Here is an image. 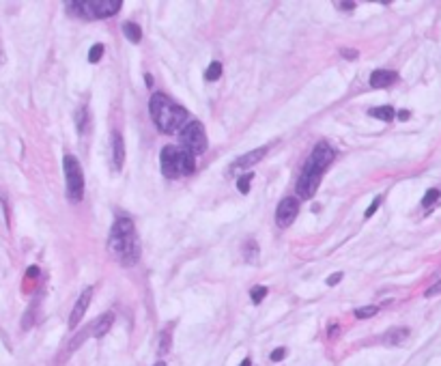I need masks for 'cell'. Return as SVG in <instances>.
<instances>
[{
    "label": "cell",
    "mask_w": 441,
    "mask_h": 366,
    "mask_svg": "<svg viewBox=\"0 0 441 366\" xmlns=\"http://www.w3.org/2000/svg\"><path fill=\"white\" fill-rule=\"evenodd\" d=\"M108 250L123 265H134L138 261V237L134 222L129 218H118L114 222L110 237H108Z\"/></svg>",
    "instance_id": "6da1fadb"
},
{
    "label": "cell",
    "mask_w": 441,
    "mask_h": 366,
    "mask_svg": "<svg viewBox=\"0 0 441 366\" xmlns=\"http://www.w3.org/2000/svg\"><path fill=\"white\" fill-rule=\"evenodd\" d=\"M149 112L153 117V123L159 127V132L173 134L176 129L185 127L190 121V114L185 108H181L179 103H174L170 97H166L164 93H155L149 102Z\"/></svg>",
    "instance_id": "7a4b0ae2"
},
{
    "label": "cell",
    "mask_w": 441,
    "mask_h": 366,
    "mask_svg": "<svg viewBox=\"0 0 441 366\" xmlns=\"http://www.w3.org/2000/svg\"><path fill=\"white\" fill-rule=\"evenodd\" d=\"M69 9H74L88 20H99V18H110L118 13L123 7L121 0H84V2H69Z\"/></svg>",
    "instance_id": "3957f363"
},
{
    "label": "cell",
    "mask_w": 441,
    "mask_h": 366,
    "mask_svg": "<svg viewBox=\"0 0 441 366\" xmlns=\"http://www.w3.org/2000/svg\"><path fill=\"white\" fill-rule=\"evenodd\" d=\"M63 168H65V181H67V196H69L71 203H80L82 196H84V175H82L80 162L74 155H65Z\"/></svg>",
    "instance_id": "277c9868"
},
{
    "label": "cell",
    "mask_w": 441,
    "mask_h": 366,
    "mask_svg": "<svg viewBox=\"0 0 441 366\" xmlns=\"http://www.w3.org/2000/svg\"><path fill=\"white\" fill-rule=\"evenodd\" d=\"M181 142H183L185 149L192 151L194 155L205 153L207 151V134H205L202 123L192 121V123L185 125L183 132H181Z\"/></svg>",
    "instance_id": "5b68a950"
},
{
    "label": "cell",
    "mask_w": 441,
    "mask_h": 366,
    "mask_svg": "<svg viewBox=\"0 0 441 366\" xmlns=\"http://www.w3.org/2000/svg\"><path fill=\"white\" fill-rule=\"evenodd\" d=\"M321 177H323V170L304 166L302 177L297 179V194L302 198H312L316 194V187H319V183H321Z\"/></svg>",
    "instance_id": "8992f818"
},
{
    "label": "cell",
    "mask_w": 441,
    "mask_h": 366,
    "mask_svg": "<svg viewBox=\"0 0 441 366\" xmlns=\"http://www.w3.org/2000/svg\"><path fill=\"white\" fill-rule=\"evenodd\" d=\"M334 158H336V151H334V146H331L329 142H319L312 149V153H310V160L306 162V166H310V168H316V170H323L325 172V168L334 162Z\"/></svg>",
    "instance_id": "52a82bcc"
},
{
    "label": "cell",
    "mask_w": 441,
    "mask_h": 366,
    "mask_svg": "<svg viewBox=\"0 0 441 366\" xmlns=\"http://www.w3.org/2000/svg\"><path fill=\"white\" fill-rule=\"evenodd\" d=\"M299 213V203L297 198H282L280 201V205L276 209V222L280 228H287L290 226V224L295 222V218H297Z\"/></svg>",
    "instance_id": "ba28073f"
},
{
    "label": "cell",
    "mask_w": 441,
    "mask_h": 366,
    "mask_svg": "<svg viewBox=\"0 0 441 366\" xmlns=\"http://www.w3.org/2000/svg\"><path fill=\"white\" fill-rule=\"evenodd\" d=\"M162 172L170 179H176L179 175V149L176 146H164L162 149Z\"/></svg>",
    "instance_id": "9c48e42d"
},
{
    "label": "cell",
    "mask_w": 441,
    "mask_h": 366,
    "mask_svg": "<svg viewBox=\"0 0 441 366\" xmlns=\"http://www.w3.org/2000/svg\"><path fill=\"white\" fill-rule=\"evenodd\" d=\"M91 297H93V289H91V286L82 291V295L77 297L74 310H71V315H69V327H71V329L77 327V323H80L82 319H84V312L88 310V304H91Z\"/></svg>",
    "instance_id": "30bf717a"
},
{
    "label": "cell",
    "mask_w": 441,
    "mask_h": 366,
    "mask_svg": "<svg viewBox=\"0 0 441 366\" xmlns=\"http://www.w3.org/2000/svg\"><path fill=\"white\" fill-rule=\"evenodd\" d=\"M269 151V146H261V149H254V151H250V153H246L243 155V158H239V160H235L230 164V170L232 175H235V172H239V170H246V168H252L254 164H256V162H261L263 158H265V153H267Z\"/></svg>",
    "instance_id": "8fae6325"
},
{
    "label": "cell",
    "mask_w": 441,
    "mask_h": 366,
    "mask_svg": "<svg viewBox=\"0 0 441 366\" xmlns=\"http://www.w3.org/2000/svg\"><path fill=\"white\" fill-rule=\"evenodd\" d=\"M398 80V73L396 71H390V69H377L370 73V86L372 88H385L394 84Z\"/></svg>",
    "instance_id": "7c38bea8"
},
{
    "label": "cell",
    "mask_w": 441,
    "mask_h": 366,
    "mask_svg": "<svg viewBox=\"0 0 441 366\" xmlns=\"http://www.w3.org/2000/svg\"><path fill=\"white\" fill-rule=\"evenodd\" d=\"M123 164H125V142H123V136L116 132L112 136V166L121 170Z\"/></svg>",
    "instance_id": "4fadbf2b"
},
{
    "label": "cell",
    "mask_w": 441,
    "mask_h": 366,
    "mask_svg": "<svg viewBox=\"0 0 441 366\" xmlns=\"http://www.w3.org/2000/svg\"><path fill=\"white\" fill-rule=\"evenodd\" d=\"M196 168V160H194V153L188 149H179V175H192Z\"/></svg>",
    "instance_id": "5bb4252c"
},
{
    "label": "cell",
    "mask_w": 441,
    "mask_h": 366,
    "mask_svg": "<svg viewBox=\"0 0 441 366\" xmlns=\"http://www.w3.org/2000/svg\"><path fill=\"white\" fill-rule=\"evenodd\" d=\"M112 323H114V315H112V312H106V315H101L97 321L91 323V325H93V336L101 338L103 334H108V329L112 327Z\"/></svg>",
    "instance_id": "9a60e30c"
},
{
    "label": "cell",
    "mask_w": 441,
    "mask_h": 366,
    "mask_svg": "<svg viewBox=\"0 0 441 366\" xmlns=\"http://www.w3.org/2000/svg\"><path fill=\"white\" fill-rule=\"evenodd\" d=\"M407 336H409V329L398 327V329H390V332L383 336V341H385L387 345H403L404 341H407Z\"/></svg>",
    "instance_id": "2e32d148"
},
{
    "label": "cell",
    "mask_w": 441,
    "mask_h": 366,
    "mask_svg": "<svg viewBox=\"0 0 441 366\" xmlns=\"http://www.w3.org/2000/svg\"><path fill=\"white\" fill-rule=\"evenodd\" d=\"M123 33H125L127 41H132V43H140V39H142V30H140V26L134 24V22L123 24Z\"/></svg>",
    "instance_id": "e0dca14e"
},
{
    "label": "cell",
    "mask_w": 441,
    "mask_h": 366,
    "mask_svg": "<svg viewBox=\"0 0 441 366\" xmlns=\"http://www.w3.org/2000/svg\"><path fill=\"white\" fill-rule=\"evenodd\" d=\"M370 114L372 117H377V119H381V121H394V117H396V110H394L392 106H381V108H372L370 110Z\"/></svg>",
    "instance_id": "ac0fdd59"
},
{
    "label": "cell",
    "mask_w": 441,
    "mask_h": 366,
    "mask_svg": "<svg viewBox=\"0 0 441 366\" xmlns=\"http://www.w3.org/2000/svg\"><path fill=\"white\" fill-rule=\"evenodd\" d=\"M76 125H77V132H80L82 136L88 132V110H86L84 106L77 110V114H76Z\"/></svg>",
    "instance_id": "d6986e66"
},
{
    "label": "cell",
    "mask_w": 441,
    "mask_h": 366,
    "mask_svg": "<svg viewBox=\"0 0 441 366\" xmlns=\"http://www.w3.org/2000/svg\"><path fill=\"white\" fill-rule=\"evenodd\" d=\"M220 76H222V62L213 61L209 67H207V71H205V80H207V82H215V80H220Z\"/></svg>",
    "instance_id": "ffe728a7"
},
{
    "label": "cell",
    "mask_w": 441,
    "mask_h": 366,
    "mask_svg": "<svg viewBox=\"0 0 441 366\" xmlns=\"http://www.w3.org/2000/svg\"><path fill=\"white\" fill-rule=\"evenodd\" d=\"M252 179H254V172H248V175H243V177H239V179H237V187H239L241 194H248V192H250V183H252Z\"/></svg>",
    "instance_id": "44dd1931"
},
{
    "label": "cell",
    "mask_w": 441,
    "mask_h": 366,
    "mask_svg": "<svg viewBox=\"0 0 441 366\" xmlns=\"http://www.w3.org/2000/svg\"><path fill=\"white\" fill-rule=\"evenodd\" d=\"M377 312H379V306H364V308H357L355 317L357 319H370V317H375Z\"/></svg>",
    "instance_id": "7402d4cb"
},
{
    "label": "cell",
    "mask_w": 441,
    "mask_h": 366,
    "mask_svg": "<svg viewBox=\"0 0 441 366\" xmlns=\"http://www.w3.org/2000/svg\"><path fill=\"white\" fill-rule=\"evenodd\" d=\"M101 56H103V45L101 43H95L91 48V52H88V62H93V65H95V62L101 61Z\"/></svg>",
    "instance_id": "603a6c76"
},
{
    "label": "cell",
    "mask_w": 441,
    "mask_h": 366,
    "mask_svg": "<svg viewBox=\"0 0 441 366\" xmlns=\"http://www.w3.org/2000/svg\"><path fill=\"white\" fill-rule=\"evenodd\" d=\"M265 295H267V289H265V286H252L250 297H252L254 304H261V302L265 300Z\"/></svg>",
    "instance_id": "cb8c5ba5"
},
{
    "label": "cell",
    "mask_w": 441,
    "mask_h": 366,
    "mask_svg": "<svg viewBox=\"0 0 441 366\" xmlns=\"http://www.w3.org/2000/svg\"><path fill=\"white\" fill-rule=\"evenodd\" d=\"M437 198H439V190H428L426 194H424V198H422V205L424 207H430L435 201H437Z\"/></svg>",
    "instance_id": "d4e9b609"
},
{
    "label": "cell",
    "mask_w": 441,
    "mask_h": 366,
    "mask_svg": "<svg viewBox=\"0 0 441 366\" xmlns=\"http://www.w3.org/2000/svg\"><path fill=\"white\" fill-rule=\"evenodd\" d=\"M439 293H441V278L435 282L433 286H428V289L424 291V297H435V295H439Z\"/></svg>",
    "instance_id": "484cf974"
},
{
    "label": "cell",
    "mask_w": 441,
    "mask_h": 366,
    "mask_svg": "<svg viewBox=\"0 0 441 366\" xmlns=\"http://www.w3.org/2000/svg\"><path fill=\"white\" fill-rule=\"evenodd\" d=\"M379 205H381V198H379V196H377V198H375V201H372V203H370V207H368V209H366V213H364V216H366V218H372V216H375V211H377V209H379Z\"/></svg>",
    "instance_id": "4316f807"
},
{
    "label": "cell",
    "mask_w": 441,
    "mask_h": 366,
    "mask_svg": "<svg viewBox=\"0 0 441 366\" xmlns=\"http://www.w3.org/2000/svg\"><path fill=\"white\" fill-rule=\"evenodd\" d=\"M256 254H258V245L254 244V242H248V245H246V256L252 261Z\"/></svg>",
    "instance_id": "83f0119b"
},
{
    "label": "cell",
    "mask_w": 441,
    "mask_h": 366,
    "mask_svg": "<svg viewBox=\"0 0 441 366\" xmlns=\"http://www.w3.org/2000/svg\"><path fill=\"white\" fill-rule=\"evenodd\" d=\"M284 355H287V349L284 347L276 349V351H271V362H280V360H284Z\"/></svg>",
    "instance_id": "f1b7e54d"
},
{
    "label": "cell",
    "mask_w": 441,
    "mask_h": 366,
    "mask_svg": "<svg viewBox=\"0 0 441 366\" xmlns=\"http://www.w3.org/2000/svg\"><path fill=\"white\" fill-rule=\"evenodd\" d=\"M340 280H342V274H340V271H336L334 276H329V278H327V285H329V286H334V285H338Z\"/></svg>",
    "instance_id": "f546056e"
},
{
    "label": "cell",
    "mask_w": 441,
    "mask_h": 366,
    "mask_svg": "<svg viewBox=\"0 0 441 366\" xmlns=\"http://www.w3.org/2000/svg\"><path fill=\"white\" fill-rule=\"evenodd\" d=\"M168 334H170V332H164V336H162V347H159V353H166V351H168Z\"/></svg>",
    "instance_id": "4dcf8cb0"
},
{
    "label": "cell",
    "mask_w": 441,
    "mask_h": 366,
    "mask_svg": "<svg viewBox=\"0 0 441 366\" xmlns=\"http://www.w3.org/2000/svg\"><path fill=\"white\" fill-rule=\"evenodd\" d=\"M342 56H345V59H349V61H353V59H357V52L351 50V48H346V50H342Z\"/></svg>",
    "instance_id": "1f68e13d"
},
{
    "label": "cell",
    "mask_w": 441,
    "mask_h": 366,
    "mask_svg": "<svg viewBox=\"0 0 441 366\" xmlns=\"http://www.w3.org/2000/svg\"><path fill=\"white\" fill-rule=\"evenodd\" d=\"M338 9H342V11H353V9H355V2H340Z\"/></svg>",
    "instance_id": "d6a6232c"
},
{
    "label": "cell",
    "mask_w": 441,
    "mask_h": 366,
    "mask_svg": "<svg viewBox=\"0 0 441 366\" xmlns=\"http://www.w3.org/2000/svg\"><path fill=\"white\" fill-rule=\"evenodd\" d=\"M26 274H28V278H37V276H39V267H28Z\"/></svg>",
    "instance_id": "836d02e7"
},
{
    "label": "cell",
    "mask_w": 441,
    "mask_h": 366,
    "mask_svg": "<svg viewBox=\"0 0 441 366\" xmlns=\"http://www.w3.org/2000/svg\"><path fill=\"white\" fill-rule=\"evenodd\" d=\"M396 117L401 119V121H407V119H409V110H401V112H398Z\"/></svg>",
    "instance_id": "e575fe53"
},
{
    "label": "cell",
    "mask_w": 441,
    "mask_h": 366,
    "mask_svg": "<svg viewBox=\"0 0 441 366\" xmlns=\"http://www.w3.org/2000/svg\"><path fill=\"white\" fill-rule=\"evenodd\" d=\"M144 80H147V86H153V78L149 76V73H147V76H144Z\"/></svg>",
    "instance_id": "d590c367"
},
{
    "label": "cell",
    "mask_w": 441,
    "mask_h": 366,
    "mask_svg": "<svg viewBox=\"0 0 441 366\" xmlns=\"http://www.w3.org/2000/svg\"><path fill=\"white\" fill-rule=\"evenodd\" d=\"M241 366H252V360H250V358H246V360L241 362Z\"/></svg>",
    "instance_id": "8d00e7d4"
},
{
    "label": "cell",
    "mask_w": 441,
    "mask_h": 366,
    "mask_svg": "<svg viewBox=\"0 0 441 366\" xmlns=\"http://www.w3.org/2000/svg\"><path fill=\"white\" fill-rule=\"evenodd\" d=\"M155 366H166V362H162V360H159V362H157V364H155Z\"/></svg>",
    "instance_id": "74e56055"
}]
</instances>
